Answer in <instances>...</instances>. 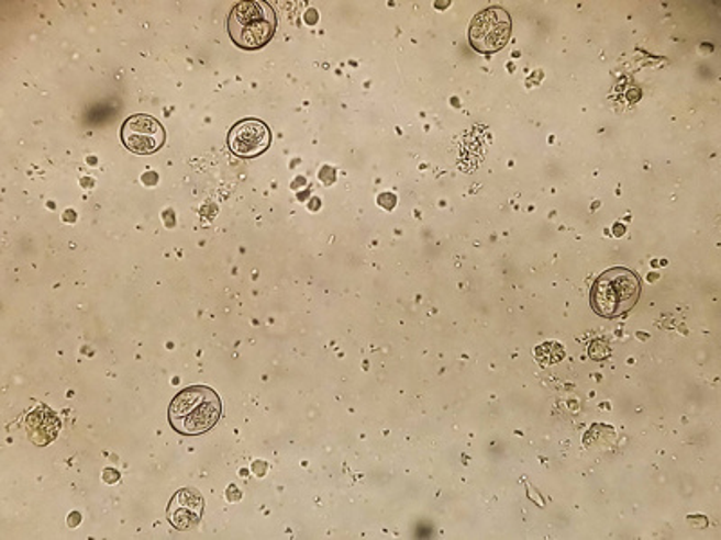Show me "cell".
Masks as SVG:
<instances>
[{
	"instance_id": "cell-4",
	"label": "cell",
	"mask_w": 721,
	"mask_h": 540,
	"mask_svg": "<svg viewBox=\"0 0 721 540\" xmlns=\"http://www.w3.org/2000/svg\"><path fill=\"white\" fill-rule=\"evenodd\" d=\"M511 30L509 13L501 8H491L475 16L469 30V41L480 53H496L506 47L511 38Z\"/></svg>"
},
{
	"instance_id": "cell-6",
	"label": "cell",
	"mask_w": 721,
	"mask_h": 540,
	"mask_svg": "<svg viewBox=\"0 0 721 540\" xmlns=\"http://www.w3.org/2000/svg\"><path fill=\"white\" fill-rule=\"evenodd\" d=\"M270 146V132L262 121H241L230 132V148L239 157H256Z\"/></svg>"
},
{
	"instance_id": "cell-2",
	"label": "cell",
	"mask_w": 721,
	"mask_h": 540,
	"mask_svg": "<svg viewBox=\"0 0 721 540\" xmlns=\"http://www.w3.org/2000/svg\"><path fill=\"white\" fill-rule=\"evenodd\" d=\"M641 281L631 270L615 267L597 278L591 289V306L602 317H619L636 305Z\"/></svg>"
},
{
	"instance_id": "cell-5",
	"label": "cell",
	"mask_w": 721,
	"mask_h": 540,
	"mask_svg": "<svg viewBox=\"0 0 721 540\" xmlns=\"http://www.w3.org/2000/svg\"><path fill=\"white\" fill-rule=\"evenodd\" d=\"M165 128L152 115L135 114L121 128L123 145L137 156H151L165 143Z\"/></svg>"
},
{
	"instance_id": "cell-3",
	"label": "cell",
	"mask_w": 721,
	"mask_h": 540,
	"mask_svg": "<svg viewBox=\"0 0 721 540\" xmlns=\"http://www.w3.org/2000/svg\"><path fill=\"white\" fill-rule=\"evenodd\" d=\"M228 31L242 49H260L275 36V11L264 0L239 2L231 10Z\"/></svg>"
},
{
	"instance_id": "cell-7",
	"label": "cell",
	"mask_w": 721,
	"mask_h": 540,
	"mask_svg": "<svg viewBox=\"0 0 721 540\" xmlns=\"http://www.w3.org/2000/svg\"><path fill=\"white\" fill-rule=\"evenodd\" d=\"M204 510V499L193 488H182L174 494L168 505V520L179 531L191 530L199 525Z\"/></svg>"
},
{
	"instance_id": "cell-1",
	"label": "cell",
	"mask_w": 721,
	"mask_h": 540,
	"mask_svg": "<svg viewBox=\"0 0 721 540\" xmlns=\"http://www.w3.org/2000/svg\"><path fill=\"white\" fill-rule=\"evenodd\" d=\"M221 398L206 385L180 391L171 401L168 418L180 435L197 436L213 429L221 418Z\"/></svg>"
}]
</instances>
